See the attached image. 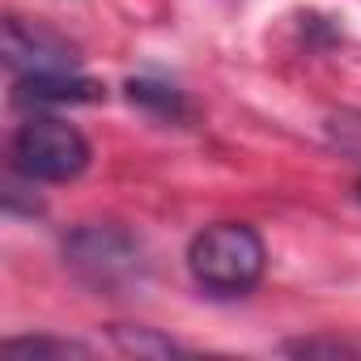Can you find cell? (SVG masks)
<instances>
[{
    "instance_id": "6",
    "label": "cell",
    "mask_w": 361,
    "mask_h": 361,
    "mask_svg": "<svg viewBox=\"0 0 361 361\" xmlns=\"http://www.w3.org/2000/svg\"><path fill=\"white\" fill-rule=\"evenodd\" d=\"M123 98H128L132 106H140L145 115L161 119V123H183V119L192 115L183 90H174L170 81H153V77H132V81H123Z\"/></svg>"
},
{
    "instance_id": "4",
    "label": "cell",
    "mask_w": 361,
    "mask_h": 361,
    "mask_svg": "<svg viewBox=\"0 0 361 361\" xmlns=\"http://www.w3.org/2000/svg\"><path fill=\"white\" fill-rule=\"evenodd\" d=\"M5 64L18 77H26V73H77L81 56L68 39L13 13V18H5Z\"/></svg>"
},
{
    "instance_id": "2",
    "label": "cell",
    "mask_w": 361,
    "mask_h": 361,
    "mask_svg": "<svg viewBox=\"0 0 361 361\" xmlns=\"http://www.w3.org/2000/svg\"><path fill=\"white\" fill-rule=\"evenodd\" d=\"M64 264L77 281H85L98 293H128L145 285L149 259L132 230L115 221H85L64 238Z\"/></svg>"
},
{
    "instance_id": "7",
    "label": "cell",
    "mask_w": 361,
    "mask_h": 361,
    "mask_svg": "<svg viewBox=\"0 0 361 361\" xmlns=\"http://www.w3.org/2000/svg\"><path fill=\"white\" fill-rule=\"evenodd\" d=\"M0 353L9 361H64V357H90L94 348L64 336H9L0 344Z\"/></svg>"
},
{
    "instance_id": "5",
    "label": "cell",
    "mask_w": 361,
    "mask_h": 361,
    "mask_svg": "<svg viewBox=\"0 0 361 361\" xmlns=\"http://www.w3.org/2000/svg\"><path fill=\"white\" fill-rule=\"evenodd\" d=\"M106 90L81 73H26L13 81L18 106H77V102H102Z\"/></svg>"
},
{
    "instance_id": "1",
    "label": "cell",
    "mask_w": 361,
    "mask_h": 361,
    "mask_svg": "<svg viewBox=\"0 0 361 361\" xmlns=\"http://www.w3.org/2000/svg\"><path fill=\"white\" fill-rule=\"evenodd\" d=\"M188 272L213 298H247L268 272V247L255 226L217 221L188 243Z\"/></svg>"
},
{
    "instance_id": "3",
    "label": "cell",
    "mask_w": 361,
    "mask_h": 361,
    "mask_svg": "<svg viewBox=\"0 0 361 361\" xmlns=\"http://www.w3.org/2000/svg\"><path fill=\"white\" fill-rule=\"evenodd\" d=\"M9 161L30 183H68L90 166V140L68 119L30 115L9 140Z\"/></svg>"
},
{
    "instance_id": "11",
    "label": "cell",
    "mask_w": 361,
    "mask_h": 361,
    "mask_svg": "<svg viewBox=\"0 0 361 361\" xmlns=\"http://www.w3.org/2000/svg\"><path fill=\"white\" fill-rule=\"evenodd\" d=\"M357 200H361V183H357Z\"/></svg>"
},
{
    "instance_id": "10",
    "label": "cell",
    "mask_w": 361,
    "mask_h": 361,
    "mask_svg": "<svg viewBox=\"0 0 361 361\" xmlns=\"http://www.w3.org/2000/svg\"><path fill=\"white\" fill-rule=\"evenodd\" d=\"M22 192H26V188L18 183V178H9V183H5V192H0V200H5V209H9V213H26V217L43 213V204H39V200H26Z\"/></svg>"
},
{
    "instance_id": "8",
    "label": "cell",
    "mask_w": 361,
    "mask_h": 361,
    "mask_svg": "<svg viewBox=\"0 0 361 361\" xmlns=\"http://www.w3.org/2000/svg\"><path fill=\"white\" fill-rule=\"evenodd\" d=\"M111 340L123 353H136V357H170V353H178V344L170 336L153 331V327H123V323H115L111 327Z\"/></svg>"
},
{
    "instance_id": "9",
    "label": "cell",
    "mask_w": 361,
    "mask_h": 361,
    "mask_svg": "<svg viewBox=\"0 0 361 361\" xmlns=\"http://www.w3.org/2000/svg\"><path fill=\"white\" fill-rule=\"evenodd\" d=\"M285 353H298V357H353L357 348L344 344V340H289Z\"/></svg>"
}]
</instances>
